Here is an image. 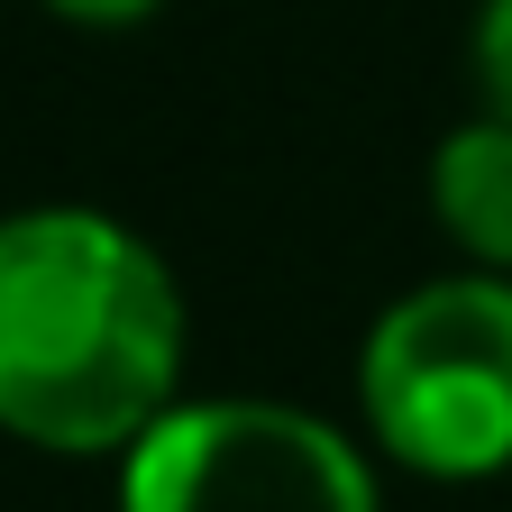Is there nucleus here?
Listing matches in <instances>:
<instances>
[{
    "label": "nucleus",
    "instance_id": "obj_3",
    "mask_svg": "<svg viewBox=\"0 0 512 512\" xmlns=\"http://www.w3.org/2000/svg\"><path fill=\"white\" fill-rule=\"evenodd\" d=\"M119 512H375L366 458L284 403H192L128 439Z\"/></svg>",
    "mask_w": 512,
    "mask_h": 512
},
{
    "label": "nucleus",
    "instance_id": "obj_5",
    "mask_svg": "<svg viewBox=\"0 0 512 512\" xmlns=\"http://www.w3.org/2000/svg\"><path fill=\"white\" fill-rule=\"evenodd\" d=\"M476 83H485V110L512 119V0H485V28H476Z\"/></svg>",
    "mask_w": 512,
    "mask_h": 512
},
{
    "label": "nucleus",
    "instance_id": "obj_1",
    "mask_svg": "<svg viewBox=\"0 0 512 512\" xmlns=\"http://www.w3.org/2000/svg\"><path fill=\"white\" fill-rule=\"evenodd\" d=\"M183 366V302L147 238L101 211L0 220V430L92 458L128 448Z\"/></svg>",
    "mask_w": 512,
    "mask_h": 512
},
{
    "label": "nucleus",
    "instance_id": "obj_6",
    "mask_svg": "<svg viewBox=\"0 0 512 512\" xmlns=\"http://www.w3.org/2000/svg\"><path fill=\"white\" fill-rule=\"evenodd\" d=\"M64 19H83V28H128V19H147L156 0H55Z\"/></svg>",
    "mask_w": 512,
    "mask_h": 512
},
{
    "label": "nucleus",
    "instance_id": "obj_4",
    "mask_svg": "<svg viewBox=\"0 0 512 512\" xmlns=\"http://www.w3.org/2000/svg\"><path fill=\"white\" fill-rule=\"evenodd\" d=\"M430 202L448 220V238H458L467 256H485V266H512V119H467L458 138L439 147L430 165Z\"/></svg>",
    "mask_w": 512,
    "mask_h": 512
},
{
    "label": "nucleus",
    "instance_id": "obj_2",
    "mask_svg": "<svg viewBox=\"0 0 512 512\" xmlns=\"http://www.w3.org/2000/svg\"><path fill=\"white\" fill-rule=\"evenodd\" d=\"M357 394L375 439L421 476L512 467V284L439 275L375 320Z\"/></svg>",
    "mask_w": 512,
    "mask_h": 512
}]
</instances>
